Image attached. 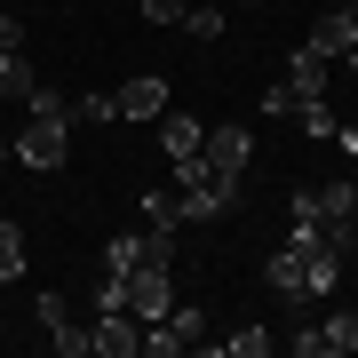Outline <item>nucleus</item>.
<instances>
[{
    "label": "nucleus",
    "mask_w": 358,
    "mask_h": 358,
    "mask_svg": "<svg viewBox=\"0 0 358 358\" xmlns=\"http://www.w3.org/2000/svg\"><path fill=\"white\" fill-rule=\"evenodd\" d=\"M32 88H40V80H32V56H24V48H0V96L24 103Z\"/></svg>",
    "instance_id": "13"
},
{
    "label": "nucleus",
    "mask_w": 358,
    "mask_h": 358,
    "mask_svg": "<svg viewBox=\"0 0 358 358\" xmlns=\"http://www.w3.org/2000/svg\"><path fill=\"white\" fill-rule=\"evenodd\" d=\"M343 64H350V72H358V40H350V48H343Z\"/></svg>",
    "instance_id": "27"
},
{
    "label": "nucleus",
    "mask_w": 358,
    "mask_h": 358,
    "mask_svg": "<svg viewBox=\"0 0 358 358\" xmlns=\"http://www.w3.org/2000/svg\"><path fill=\"white\" fill-rule=\"evenodd\" d=\"M24 263H32L24 223H8V215H0V287H8V279H24Z\"/></svg>",
    "instance_id": "12"
},
{
    "label": "nucleus",
    "mask_w": 358,
    "mask_h": 358,
    "mask_svg": "<svg viewBox=\"0 0 358 358\" xmlns=\"http://www.w3.org/2000/svg\"><path fill=\"white\" fill-rule=\"evenodd\" d=\"M263 279H271V294H287V303H319V294H334V279H343V255H334V247H319V255L279 247Z\"/></svg>",
    "instance_id": "1"
},
{
    "label": "nucleus",
    "mask_w": 358,
    "mask_h": 358,
    "mask_svg": "<svg viewBox=\"0 0 358 358\" xmlns=\"http://www.w3.org/2000/svg\"><path fill=\"white\" fill-rule=\"evenodd\" d=\"M136 8H143V24H183L192 0H136Z\"/></svg>",
    "instance_id": "25"
},
{
    "label": "nucleus",
    "mask_w": 358,
    "mask_h": 358,
    "mask_svg": "<svg viewBox=\"0 0 358 358\" xmlns=\"http://www.w3.org/2000/svg\"><path fill=\"white\" fill-rule=\"evenodd\" d=\"M294 128H303L310 143H334V128H343V120L327 112V96H303V103H294Z\"/></svg>",
    "instance_id": "14"
},
{
    "label": "nucleus",
    "mask_w": 358,
    "mask_h": 358,
    "mask_svg": "<svg viewBox=\"0 0 358 358\" xmlns=\"http://www.w3.org/2000/svg\"><path fill=\"white\" fill-rule=\"evenodd\" d=\"M350 16H358V0H350Z\"/></svg>",
    "instance_id": "30"
},
{
    "label": "nucleus",
    "mask_w": 358,
    "mask_h": 358,
    "mask_svg": "<svg viewBox=\"0 0 358 358\" xmlns=\"http://www.w3.org/2000/svg\"><path fill=\"white\" fill-rule=\"evenodd\" d=\"M350 40H358V16H350V8H327V16H319V32H310V48H327L334 64H343Z\"/></svg>",
    "instance_id": "11"
},
{
    "label": "nucleus",
    "mask_w": 358,
    "mask_h": 358,
    "mask_svg": "<svg viewBox=\"0 0 358 358\" xmlns=\"http://www.w3.org/2000/svg\"><path fill=\"white\" fill-rule=\"evenodd\" d=\"M327 64H334V56L303 40V48L287 56V88H294V96H327Z\"/></svg>",
    "instance_id": "10"
},
{
    "label": "nucleus",
    "mask_w": 358,
    "mask_h": 358,
    "mask_svg": "<svg viewBox=\"0 0 358 358\" xmlns=\"http://www.w3.org/2000/svg\"><path fill=\"white\" fill-rule=\"evenodd\" d=\"M294 215H310V223L343 231V223L358 215V183H350V176H334V183H319V192H294Z\"/></svg>",
    "instance_id": "4"
},
{
    "label": "nucleus",
    "mask_w": 358,
    "mask_h": 358,
    "mask_svg": "<svg viewBox=\"0 0 358 358\" xmlns=\"http://www.w3.org/2000/svg\"><path fill=\"white\" fill-rule=\"evenodd\" d=\"M183 223V199H176V183L167 192H143V231H176Z\"/></svg>",
    "instance_id": "16"
},
{
    "label": "nucleus",
    "mask_w": 358,
    "mask_h": 358,
    "mask_svg": "<svg viewBox=\"0 0 358 358\" xmlns=\"http://www.w3.org/2000/svg\"><path fill=\"white\" fill-rule=\"evenodd\" d=\"M247 8H263V0H247Z\"/></svg>",
    "instance_id": "29"
},
{
    "label": "nucleus",
    "mask_w": 358,
    "mask_h": 358,
    "mask_svg": "<svg viewBox=\"0 0 358 358\" xmlns=\"http://www.w3.org/2000/svg\"><path fill=\"white\" fill-rule=\"evenodd\" d=\"M287 350H294V358H334V350H327V334H319V327H294V334H287Z\"/></svg>",
    "instance_id": "23"
},
{
    "label": "nucleus",
    "mask_w": 358,
    "mask_h": 358,
    "mask_svg": "<svg viewBox=\"0 0 358 358\" xmlns=\"http://www.w3.org/2000/svg\"><path fill=\"white\" fill-rule=\"evenodd\" d=\"M88 350L96 358H143V319H136V310H96Z\"/></svg>",
    "instance_id": "5"
},
{
    "label": "nucleus",
    "mask_w": 358,
    "mask_h": 358,
    "mask_svg": "<svg viewBox=\"0 0 358 358\" xmlns=\"http://www.w3.org/2000/svg\"><path fill=\"white\" fill-rule=\"evenodd\" d=\"M0 48H24V24L16 16H0Z\"/></svg>",
    "instance_id": "26"
},
{
    "label": "nucleus",
    "mask_w": 358,
    "mask_h": 358,
    "mask_svg": "<svg viewBox=\"0 0 358 358\" xmlns=\"http://www.w3.org/2000/svg\"><path fill=\"white\" fill-rule=\"evenodd\" d=\"M112 96H120V120H159V112H167V80H159V72H136V80H120Z\"/></svg>",
    "instance_id": "8"
},
{
    "label": "nucleus",
    "mask_w": 358,
    "mask_h": 358,
    "mask_svg": "<svg viewBox=\"0 0 358 358\" xmlns=\"http://www.w3.org/2000/svg\"><path fill=\"white\" fill-rule=\"evenodd\" d=\"M199 143H207V120H192V112H176V103H167V112H159V152H167V167L192 159Z\"/></svg>",
    "instance_id": "9"
},
{
    "label": "nucleus",
    "mask_w": 358,
    "mask_h": 358,
    "mask_svg": "<svg viewBox=\"0 0 358 358\" xmlns=\"http://www.w3.org/2000/svg\"><path fill=\"white\" fill-rule=\"evenodd\" d=\"M271 343H279V334H271V327H239V334H223V358H271Z\"/></svg>",
    "instance_id": "17"
},
{
    "label": "nucleus",
    "mask_w": 358,
    "mask_h": 358,
    "mask_svg": "<svg viewBox=\"0 0 358 358\" xmlns=\"http://www.w3.org/2000/svg\"><path fill=\"white\" fill-rule=\"evenodd\" d=\"M167 303H176V279H167V263L128 271V310H136L143 327H152V319H167Z\"/></svg>",
    "instance_id": "6"
},
{
    "label": "nucleus",
    "mask_w": 358,
    "mask_h": 358,
    "mask_svg": "<svg viewBox=\"0 0 358 358\" xmlns=\"http://www.w3.org/2000/svg\"><path fill=\"white\" fill-rule=\"evenodd\" d=\"M8 152L24 159V167H40V176H56V167L72 159V120H24V136H8Z\"/></svg>",
    "instance_id": "3"
},
{
    "label": "nucleus",
    "mask_w": 358,
    "mask_h": 358,
    "mask_svg": "<svg viewBox=\"0 0 358 358\" xmlns=\"http://www.w3.org/2000/svg\"><path fill=\"white\" fill-rule=\"evenodd\" d=\"M231 192H239V176H223V167H207L199 152L192 159H176V199H183V223H215Z\"/></svg>",
    "instance_id": "2"
},
{
    "label": "nucleus",
    "mask_w": 358,
    "mask_h": 358,
    "mask_svg": "<svg viewBox=\"0 0 358 358\" xmlns=\"http://www.w3.org/2000/svg\"><path fill=\"white\" fill-rule=\"evenodd\" d=\"M72 120H120V96H103V88L72 96Z\"/></svg>",
    "instance_id": "20"
},
{
    "label": "nucleus",
    "mask_w": 358,
    "mask_h": 358,
    "mask_svg": "<svg viewBox=\"0 0 358 358\" xmlns=\"http://www.w3.org/2000/svg\"><path fill=\"white\" fill-rule=\"evenodd\" d=\"M183 32L192 40H223V8H183Z\"/></svg>",
    "instance_id": "22"
},
{
    "label": "nucleus",
    "mask_w": 358,
    "mask_h": 358,
    "mask_svg": "<svg viewBox=\"0 0 358 358\" xmlns=\"http://www.w3.org/2000/svg\"><path fill=\"white\" fill-rule=\"evenodd\" d=\"M319 334H327V350H350V358H358V310H334V319H319Z\"/></svg>",
    "instance_id": "18"
},
{
    "label": "nucleus",
    "mask_w": 358,
    "mask_h": 358,
    "mask_svg": "<svg viewBox=\"0 0 358 358\" xmlns=\"http://www.w3.org/2000/svg\"><path fill=\"white\" fill-rule=\"evenodd\" d=\"M0 159H8V136H0Z\"/></svg>",
    "instance_id": "28"
},
{
    "label": "nucleus",
    "mask_w": 358,
    "mask_h": 358,
    "mask_svg": "<svg viewBox=\"0 0 358 358\" xmlns=\"http://www.w3.org/2000/svg\"><path fill=\"white\" fill-rule=\"evenodd\" d=\"M294 103H303V96H294L287 80H271V88H263V112H271V120H294Z\"/></svg>",
    "instance_id": "24"
},
{
    "label": "nucleus",
    "mask_w": 358,
    "mask_h": 358,
    "mask_svg": "<svg viewBox=\"0 0 358 358\" xmlns=\"http://www.w3.org/2000/svg\"><path fill=\"white\" fill-rule=\"evenodd\" d=\"M199 159H207V167H223V176H247V159H255V136H247L239 120H223V128H207Z\"/></svg>",
    "instance_id": "7"
},
{
    "label": "nucleus",
    "mask_w": 358,
    "mask_h": 358,
    "mask_svg": "<svg viewBox=\"0 0 358 358\" xmlns=\"http://www.w3.org/2000/svg\"><path fill=\"white\" fill-rule=\"evenodd\" d=\"M167 334H176L183 350H199V343H207V310H199V303H167Z\"/></svg>",
    "instance_id": "15"
},
{
    "label": "nucleus",
    "mask_w": 358,
    "mask_h": 358,
    "mask_svg": "<svg viewBox=\"0 0 358 358\" xmlns=\"http://www.w3.org/2000/svg\"><path fill=\"white\" fill-rule=\"evenodd\" d=\"M24 112H40V120H72V103H64V88H32Z\"/></svg>",
    "instance_id": "21"
},
{
    "label": "nucleus",
    "mask_w": 358,
    "mask_h": 358,
    "mask_svg": "<svg viewBox=\"0 0 358 358\" xmlns=\"http://www.w3.org/2000/svg\"><path fill=\"white\" fill-rule=\"evenodd\" d=\"M48 343L64 350V358H88V327H80V319H56V327H48Z\"/></svg>",
    "instance_id": "19"
}]
</instances>
